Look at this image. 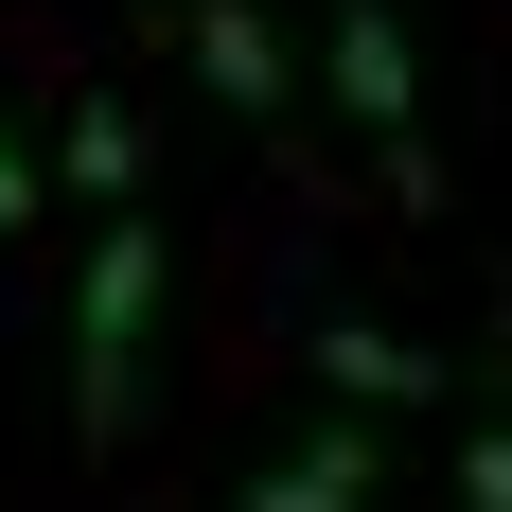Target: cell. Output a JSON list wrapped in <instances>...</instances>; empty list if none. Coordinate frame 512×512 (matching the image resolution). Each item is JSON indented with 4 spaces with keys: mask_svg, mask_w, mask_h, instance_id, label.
<instances>
[{
    "mask_svg": "<svg viewBox=\"0 0 512 512\" xmlns=\"http://www.w3.org/2000/svg\"><path fill=\"white\" fill-rule=\"evenodd\" d=\"M460 512H512V424H477V442H460Z\"/></svg>",
    "mask_w": 512,
    "mask_h": 512,
    "instance_id": "obj_7",
    "label": "cell"
},
{
    "mask_svg": "<svg viewBox=\"0 0 512 512\" xmlns=\"http://www.w3.org/2000/svg\"><path fill=\"white\" fill-rule=\"evenodd\" d=\"M177 53L212 71V106H230V124H265V106H283V36H265L248 0H195V18H177Z\"/></svg>",
    "mask_w": 512,
    "mask_h": 512,
    "instance_id": "obj_4",
    "label": "cell"
},
{
    "mask_svg": "<svg viewBox=\"0 0 512 512\" xmlns=\"http://www.w3.org/2000/svg\"><path fill=\"white\" fill-rule=\"evenodd\" d=\"M53 159H71V195H89V212H124V195H142V124H124L106 89H71V142H53Z\"/></svg>",
    "mask_w": 512,
    "mask_h": 512,
    "instance_id": "obj_6",
    "label": "cell"
},
{
    "mask_svg": "<svg viewBox=\"0 0 512 512\" xmlns=\"http://www.w3.org/2000/svg\"><path fill=\"white\" fill-rule=\"evenodd\" d=\"M0 230H36V142L0 124Z\"/></svg>",
    "mask_w": 512,
    "mask_h": 512,
    "instance_id": "obj_8",
    "label": "cell"
},
{
    "mask_svg": "<svg viewBox=\"0 0 512 512\" xmlns=\"http://www.w3.org/2000/svg\"><path fill=\"white\" fill-rule=\"evenodd\" d=\"M142 336H159V230L89 212V265H71V442L89 460L142 424Z\"/></svg>",
    "mask_w": 512,
    "mask_h": 512,
    "instance_id": "obj_1",
    "label": "cell"
},
{
    "mask_svg": "<svg viewBox=\"0 0 512 512\" xmlns=\"http://www.w3.org/2000/svg\"><path fill=\"white\" fill-rule=\"evenodd\" d=\"M318 71H336V106H354V142L389 159V195L424 212V71H407V18H389V0H318Z\"/></svg>",
    "mask_w": 512,
    "mask_h": 512,
    "instance_id": "obj_2",
    "label": "cell"
},
{
    "mask_svg": "<svg viewBox=\"0 0 512 512\" xmlns=\"http://www.w3.org/2000/svg\"><path fill=\"white\" fill-rule=\"evenodd\" d=\"M318 389H336V407H424L442 354H407L389 318H336V336H318Z\"/></svg>",
    "mask_w": 512,
    "mask_h": 512,
    "instance_id": "obj_5",
    "label": "cell"
},
{
    "mask_svg": "<svg viewBox=\"0 0 512 512\" xmlns=\"http://www.w3.org/2000/svg\"><path fill=\"white\" fill-rule=\"evenodd\" d=\"M371 495H389V460H371V424H354V407L301 424V442L248 477V512H371Z\"/></svg>",
    "mask_w": 512,
    "mask_h": 512,
    "instance_id": "obj_3",
    "label": "cell"
}]
</instances>
